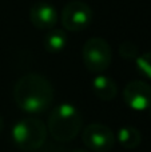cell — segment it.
I'll return each mask as SVG.
<instances>
[{
    "instance_id": "9c48e42d",
    "label": "cell",
    "mask_w": 151,
    "mask_h": 152,
    "mask_svg": "<svg viewBox=\"0 0 151 152\" xmlns=\"http://www.w3.org/2000/svg\"><path fill=\"white\" fill-rule=\"evenodd\" d=\"M92 91L102 102H111L118 95V86L110 76L98 75L92 80Z\"/></svg>"
},
{
    "instance_id": "ba28073f",
    "label": "cell",
    "mask_w": 151,
    "mask_h": 152,
    "mask_svg": "<svg viewBox=\"0 0 151 152\" xmlns=\"http://www.w3.org/2000/svg\"><path fill=\"white\" fill-rule=\"evenodd\" d=\"M29 20L37 29H51L58 23V12L47 1H36L29 10Z\"/></svg>"
},
{
    "instance_id": "3957f363",
    "label": "cell",
    "mask_w": 151,
    "mask_h": 152,
    "mask_svg": "<svg viewBox=\"0 0 151 152\" xmlns=\"http://www.w3.org/2000/svg\"><path fill=\"white\" fill-rule=\"evenodd\" d=\"M47 126L36 118H26L16 121L11 131L15 145L24 152L40 150L47 140Z\"/></svg>"
},
{
    "instance_id": "7c38bea8",
    "label": "cell",
    "mask_w": 151,
    "mask_h": 152,
    "mask_svg": "<svg viewBox=\"0 0 151 152\" xmlns=\"http://www.w3.org/2000/svg\"><path fill=\"white\" fill-rule=\"evenodd\" d=\"M135 66H136V69L144 77L151 79V51L139 55L135 59Z\"/></svg>"
},
{
    "instance_id": "30bf717a",
    "label": "cell",
    "mask_w": 151,
    "mask_h": 152,
    "mask_svg": "<svg viewBox=\"0 0 151 152\" xmlns=\"http://www.w3.org/2000/svg\"><path fill=\"white\" fill-rule=\"evenodd\" d=\"M67 45V35L60 28H51L43 37V47L50 53H59Z\"/></svg>"
},
{
    "instance_id": "52a82bcc",
    "label": "cell",
    "mask_w": 151,
    "mask_h": 152,
    "mask_svg": "<svg viewBox=\"0 0 151 152\" xmlns=\"http://www.w3.org/2000/svg\"><path fill=\"white\" fill-rule=\"evenodd\" d=\"M123 100L134 111L151 108V86L142 80H131L123 89Z\"/></svg>"
},
{
    "instance_id": "5bb4252c",
    "label": "cell",
    "mask_w": 151,
    "mask_h": 152,
    "mask_svg": "<svg viewBox=\"0 0 151 152\" xmlns=\"http://www.w3.org/2000/svg\"><path fill=\"white\" fill-rule=\"evenodd\" d=\"M3 128H4V121H3V118L0 116V132L3 131Z\"/></svg>"
},
{
    "instance_id": "8fae6325",
    "label": "cell",
    "mask_w": 151,
    "mask_h": 152,
    "mask_svg": "<svg viewBox=\"0 0 151 152\" xmlns=\"http://www.w3.org/2000/svg\"><path fill=\"white\" fill-rule=\"evenodd\" d=\"M119 144L126 150H134L142 143V134L138 128L133 126H125L119 128L117 134Z\"/></svg>"
},
{
    "instance_id": "277c9868",
    "label": "cell",
    "mask_w": 151,
    "mask_h": 152,
    "mask_svg": "<svg viewBox=\"0 0 151 152\" xmlns=\"http://www.w3.org/2000/svg\"><path fill=\"white\" fill-rule=\"evenodd\" d=\"M82 56L88 71L92 74H102L111 66V45L103 37H90L83 45Z\"/></svg>"
},
{
    "instance_id": "7a4b0ae2",
    "label": "cell",
    "mask_w": 151,
    "mask_h": 152,
    "mask_svg": "<svg viewBox=\"0 0 151 152\" xmlns=\"http://www.w3.org/2000/svg\"><path fill=\"white\" fill-rule=\"evenodd\" d=\"M83 127L80 111L71 103H60L48 118V134L59 143H68L79 135Z\"/></svg>"
},
{
    "instance_id": "2e32d148",
    "label": "cell",
    "mask_w": 151,
    "mask_h": 152,
    "mask_svg": "<svg viewBox=\"0 0 151 152\" xmlns=\"http://www.w3.org/2000/svg\"><path fill=\"white\" fill-rule=\"evenodd\" d=\"M149 111H150V118H151V108H150V110H149Z\"/></svg>"
},
{
    "instance_id": "9a60e30c",
    "label": "cell",
    "mask_w": 151,
    "mask_h": 152,
    "mask_svg": "<svg viewBox=\"0 0 151 152\" xmlns=\"http://www.w3.org/2000/svg\"><path fill=\"white\" fill-rule=\"evenodd\" d=\"M72 152H88V151H86V150H75V151H72Z\"/></svg>"
},
{
    "instance_id": "5b68a950",
    "label": "cell",
    "mask_w": 151,
    "mask_h": 152,
    "mask_svg": "<svg viewBox=\"0 0 151 152\" xmlns=\"http://www.w3.org/2000/svg\"><path fill=\"white\" fill-rule=\"evenodd\" d=\"M94 12L87 3L82 0H72L62 10L60 20L63 28L70 32H82L91 24Z\"/></svg>"
},
{
    "instance_id": "6da1fadb",
    "label": "cell",
    "mask_w": 151,
    "mask_h": 152,
    "mask_svg": "<svg viewBox=\"0 0 151 152\" xmlns=\"http://www.w3.org/2000/svg\"><path fill=\"white\" fill-rule=\"evenodd\" d=\"M13 100L27 113H42L52 105L54 87L45 76L27 74L13 87Z\"/></svg>"
},
{
    "instance_id": "4fadbf2b",
    "label": "cell",
    "mask_w": 151,
    "mask_h": 152,
    "mask_svg": "<svg viewBox=\"0 0 151 152\" xmlns=\"http://www.w3.org/2000/svg\"><path fill=\"white\" fill-rule=\"evenodd\" d=\"M119 55L122 56L123 59L126 60H133V59H136L139 56V50H138V45L133 42H126L120 43L119 45Z\"/></svg>"
},
{
    "instance_id": "8992f818",
    "label": "cell",
    "mask_w": 151,
    "mask_h": 152,
    "mask_svg": "<svg viewBox=\"0 0 151 152\" xmlns=\"http://www.w3.org/2000/svg\"><path fill=\"white\" fill-rule=\"evenodd\" d=\"M83 143L94 152H108L115 145V135L110 127L102 123H91L83 129Z\"/></svg>"
}]
</instances>
